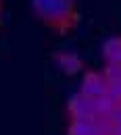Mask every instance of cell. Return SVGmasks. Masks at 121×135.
I'll return each mask as SVG.
<instances>
[{"mask_svg":"<svg viewBox=\"0 0 121 135\" xmlns=\"http://www.w3.org/2000/svg\"><path fill=\"white\" fill-rule=\"evenodd\" d=\"M35 15L52 27H67L75 19L73 0H32Z\"/></svg>","mask_w":121,"mask_h":135,"instance_id":"1","label":"cell"},{"mask_svg":"<svg viewBox=\"0 0 121 135\" xmlns=\"http://www.w3.org/2000/svg\"><path fill=\"white\" fill-rule=\"evenodd\" d=\"M113 100L121 102V79H117V81H109V91H106Z\"/></svg>","mask_w":121,"mask_h":135,"instance_id":"8","label":"cell"},{"mask_svg":"<svg viewBox=\"0 0 121 135\" xmlns=\"http://www.w3.org/2000/svg\"><path fill=\"white\" fill-rule=\"evenodd\" d=\"M67 108H69L71 118H96V117H100V110H98V98L84 96L82 91L75 94V96H71Z\"/></svg>","mask_w":121,"mask_h":135,"instance_id":"2","label":"cell"},{"mask_svg":"<svg viewBox=\"0 0 121 135\" xmlns=\"http://www.w3.org/2000/svg\"><path fill=\"white\" fill-rule=\"evenodd\" d=\"M109 135H121V127H113V131Z\"/></svg>","mask_w":121,"mask_h":135,"instance_id":"10","label":"cell"},{"mask_svg":"<svg viewBox=\"0 0 121 135\" xmlns=\"http://www.w3.org/2000/svg\"><path fill=\"white\" fill-rule=\"evenodd\" d=\"M69 135H100L96 127V118H71Z\"/></svg>","mask_w":121,"mask_h":135,"instance_id":"4","label":"cell"},{"mask_svg":"<svg viewBox=\"0 0 121 135\" xmlns=\"http://www.w3.org/2000/svg\"><path fill=\"white\" fill-rule=\"evenodd\" d=\"M109 118L113 120V125H115V127H121V102L113 108V112L109 114Z\"/></svg>","mask_w":121,"mask_h":135,"instance_id":"9","label":"cell"},{"mask_svg":"<svg viewBox=\"0 0 121 135\" xmlns=\"http://www.w3.org/2000/svg\"><path fill=\"white\" fill-rule=\"evenodd\" d=\"M104 58L106 60H115V62H121V37H111L106 40L102 46Z\"/></svg>","mask_w":121,"mask_h":135,"instance_id":"5","label":"cell"},{"mask_svg":"<svg viewBox=\"0 0 121 135\" xmlns=\"http://www.w3.org/2000/svg\"><path fill=\"white\" fill-rule=\"evenodd\" d=\"M84 96L90 98H102L104 94L109 91V81L102 73H88L82 81V89H79Z\"/></svg>","mask_w":121,"mask_h":135,"instance_id":"3","label":"cell"},{"mask_svg":"<svg viewBox=\"0 0 121 135\" xmlns=\"http://www.w3.org/2000/svg\"><path fill=\"white\" fill-rule=\"evenodd\" d=\"M102 75L106 77V81H117V79H121V62L106 60V65L102 69Z\"/></svg>","mask_w":121,"mask_h":135,"instance_id":"7","label":"cell"},{"mask_svg":"<svg viewBox=\"0 0 121 135\" xmlns=\"http://www.w3.org/2000/svg\"><path fill=\"white\" fill-rule=\"evenodd\" d=\"M56 62H59V67L63 69L65 73H75V71H79V67H82L79 58L73 56V54H61V56H56Z\"/></svg>","mask_w":121,"mask_h":135,"instance_id":"6","label":"cell"}]
</instances>
